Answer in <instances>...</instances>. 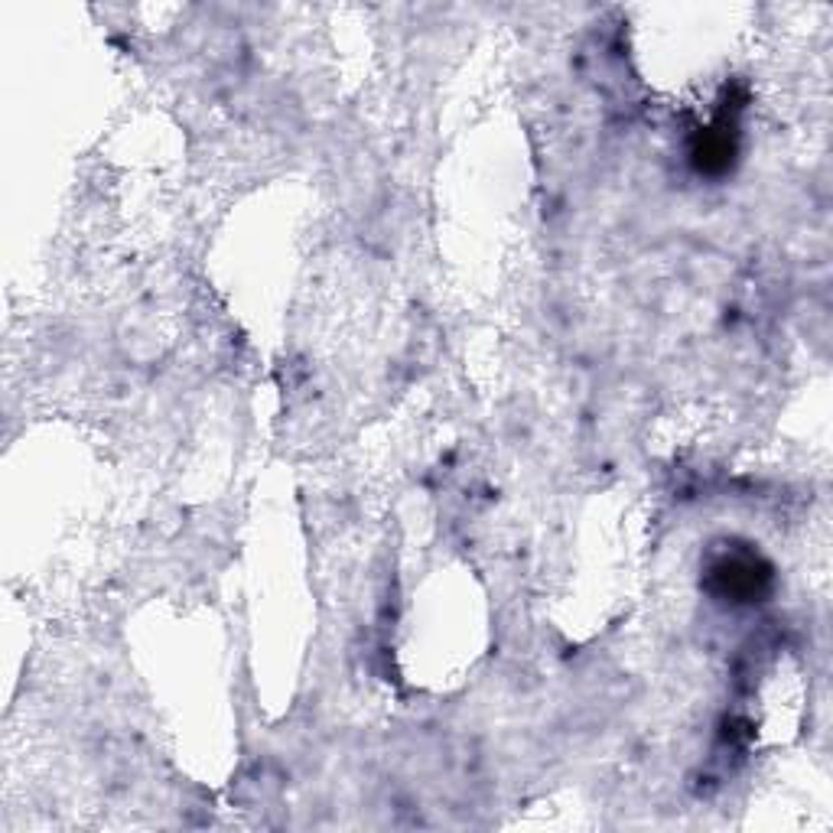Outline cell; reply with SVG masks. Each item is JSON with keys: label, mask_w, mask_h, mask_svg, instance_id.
<instances>
[{"label": "cell", "mask_w": 833, "mask_h": 833, "mask_svg": "<svg viewBox=\"0 0 833 833\" xmlns=\"http://www.w3.org/2000/svg\"><path fill=\"white\" fill-rule=\"evenodd\" d=\"M714 577L723 583V593L726 595H739V599H752L759 593L766 573H759L756 560L752 557H732V560H723L714 570Z\"/></svg>", "instance_id": "6da1fadb"}]
</instances>
